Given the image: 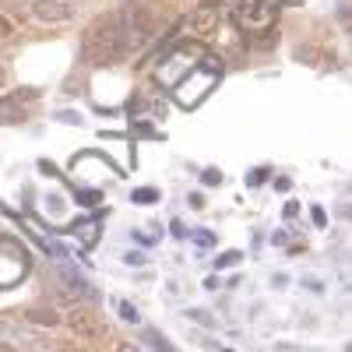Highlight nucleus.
Listing matches in <instances>:
<instances>
[{
    "mask_svg": "<svg viewBox=\"0 0 352 352\" xmlns=\"http://www.w3.org/2000/svg\"><path fill=\"white\" fill-rule=\"evenodd\" d=\"M131 50L127 36H124V25H120V14H102L96 18L92 25L85 28V39H81V56L96 67H106V64H116L124 60V53Z\"/></svg>",
    "mask_w": 352,
    "mask_h": 352,
    "instance_id": "nucleus-1",
    "label": "nucleus"
},
{
    "mask_svg": "<svg viewBox=\"0 0 352 352\" xmlns=\"http://www.w3.org/2000/svg\"><path fill=\"white\" fill-rule=\"evenodd\" d=\"M120 14V25H124V36H127V43L131 46H144V43H152V36H155V18H152V11L144 8V4H138V0H127V4L116 11Z\"/></svg>",
    "mask_w": 352,
    "mask_h": 352,
    "instance_id": "nucleus-2",
    "label": "nucleus"
},
{
    "mask_svg": "<svg viewBox=\"0 0 352 352\" xmlns=\"http://www.w3.org/2000/svg\"><path fill=\"white\" fill-rule=\"evenodd\" d=\"M275 8H278V0H240L236 21L247 32H268L275 25Z\"/></svg>",
    "mask_w": 352,
    "mask_h": 352,
    "instance_id": "nucleus-3",
    "label": "nucleus"
},
{
    "mask_svg": "<svg viewBox=\"0 0 352 352\" xmlns=\"http://www.w3.org/2000/svg\"><path fill=\"white\" fill-rule=\"evenodd\" d=\"M197 71V67H194ZM215 81H219V74H212V71H197V74H187L184 81H176V102L180 106H194V102H201L204 96L215 88Z\"/></svg>",
    "mask_w": 352,
    "mask_h": 352,
    "instance_id": "nucleus-4",
    "label": "nucleus"
},
{
    "mask_svg": "<svg viewBox=\"0 0 352 352\" xmlns=\"http://www.w3.org/2000/svg\"><path fill=\"white\" fill-rule=\"evenodd\" d=\"M32 102H36V92H32V88H21V92H14V96H4V99H0V124L11 127V124L28 120Z\"/></svg>",
    "mask_w": 352,
    "mask_h": 352,
    "instance_id": "nucleus-5",
    "label": "nucleus"
},
{
    "mask_svg": "<svg viewBox=\"0 0 352 352\" xmlns=\"http://www.w3.org/2000/svg\"><path fill=\"white\" fill-rule=\"evenodd\" d=\"M222 21V8L219 4H201L194 14H190V32L197 36H212Z\"/></svg>",
    "mask_w": 352,
    "mask_h": 352,
    "instance_id": "nucleus-6",
    "label": "nucleus"
},
{
    "mask_svg": "<svg viewBox=\"0 0 352 352\" xmlns=\"http://www.w3.org/2000/svg\"><path fill=\"white\" fill-rule=\"evenodd\" d=\"M32 14L39 21H71L74 8L67 4V0H32Z\"/></svg>",
    "mask_w": 352,
    "mask_h": 352,
    "instance_id": "nucleus-7",
    "label": "nucleus"
},
{
    "mask_svg": "<svg viewBox=\"0 0 352 352\" xmlns=\"http://www.w3.org/2000/svg\"><path fill=\"white\" fill-rule=\"evenodd\" d=\"M56 275H60V282H64V289L71 292V296H85V300H88V296H96V292H92V285H88V282L78 275V268H74V264H67V261H64L60 268H56Z\"/></svg>",
    "mask_w": 352,
    "mask_h": 352,
    "instance_id": "nucleus-8",
    "label": "nucleus"
},
{
    "mask_svg": "<svg viewBox=\"0 0 352 352\" xmlns=\"http://www.w3.org/2000/svg\"><path fill=\"white\" fill-rule=\"evenodd\" d=\"M71 328L78 335H99V317L92 310H74L71 314Z\"/></svg>",
    "mask_w": 352,
    "mask_h": 352,
    "instance_id": "nucleus-9",
    "label": "nucleus"
},
{
    "mask_svg": "<svg viewBox=\"0 0 352 352\" xmlns=\"http://www.w3.org/2000/svg\"><path fill=\"white\" fill-rule=\"evenodd\" d=\"M74 236L81 240V243H88V247H92L96 240H99V222H81V226H74Z\"/></svg>",
    "mask_w": 352,
    "mask_h": 352,
    "instance_id": "nucleus-10",
    "label": "nucleus"
},
{
    "mask_svg": "<svg viewBox=\"0 0 352 352\" xmlns=\"http://www.w3.org/2000/svg\"><path fill=\"white\" fill-rule=\"evenodd\" d=\"M240 261H243V254H240V250H229V254H222V257L215 261V268H219V272H226V268H232V264H240Z\"/></svg>",
    "mask_w": 352,
    "mask_h": 352,
    "instance_id": "nucleus-11",
    "label": "nucleus"
},
{
    "mask_svg": "<svg viewBox=\"0 0 352 352\" xmlns=\"http://www.w3.org/2000/svg\"><path fill=\"white\" fill-rule=\"evenodd\" d=\"M194 243H197V247H212V243H215V232L197 229V232H194Z\"/></svg>",
    "mask_w": 352,
    "mask_h": 352,
    "instance_id": "nucleus-12",
    "label": "nucleus"
},
{
    "mask_svg": "<svg viewBox=\"0 0 352 352\" xmlns=\"http://www.w3.org/2000/svg\"><path fill=\"white\" fill-rule=\"evenodd\" d=\"M338 21H342V28H345V32L352 36V4H345V8L338 11Z\"/></svg>",
    "mask_w": 352,
    "mask_h": 352,
    "instance_id": "nucleus-13",
    "label": "nucleus"
},
{
    "mask_svg": "<svg viewBox=\"0 0 352 352\" xmlns=\"http://www.w3.org/2000/svg\"><path fill=\"white\" fill-rule=\"evenodd\" d=\"M134 201H138V204H141V201L152 204V201H159V194H155V190H134Z\"/></svg>",
    "mask_w": 352,
    "mask_h": 352,
    "instance_id": "nucleus-14",
    "label": "nucleus"
},
{
    "mask_svg": "<svg viewBox=\"0 0 352 352\" xmlns=\"http://www.w3.org/2000/svg\"><path fill=\"white\" fill-rule=\"evenodd\" d=\"M56 120H64V124H81V116L71 113V109H64V113H56Z\"/></svg>",
    "mask_w": 352,
    "mask_h": 352,
    "instance_id": "nucleus-15",
    "label": "nucleus"
},
{
    "mask_svg": "<svg viewBox=\"0 0 352 352\" xmlns=\"http://www.w3.org/2000/svg\"><path fill=\"white\" fill-rule=\"evenodd\" d=\"M190 317H194V320H201L204 328H212V314H204V310H190Z\"/></svg>",
    "mask_w": 352,
    "mask_h": 352,
    "instance_id": "nucleus-16",
    "label": "nucleus"
},
{
    "mask_svg": "<svg viewBox=\"0 0 352 352\" xmlns=\"http://www.w3.org/2000/svg\"><path fill=\"white\" fill-rule=\"evenodd\" d=\"M78 201H81V204H85V201H88V204H96L99 194H96V190H78Z\"/></svg>",
    "mask_w": 352,
    "mask_h": 352,
    "instance_id": "nucleus-17",
    "label": "nucleus"
},
{
    "mask_svg": "<svg viewBox=\"0 0 352 352\" xmlns=\"http://www.w3.org/2000/svg\"><path fill=\"white\" fill-rule=\"evenodd\" d=\"M120 314L131 320V324H138V314H134V307H127V303H120Z\"/></svg>",
    "mask_w": 352,
    "mask_h": 352,
    "instance_id": "nucleus-18",
    "label": "nucleus"
},
{
    "mask_svg": "<svg viewBox=\"0 0 352 352\" xmlns=\"http://www.w3.org/2000/svg\"><path fill=\"white\" fill-rule=\"evenodd\" d=\"M8 32H11V25H8V21H4V18H0V39H4V36H8Z\"/></svg>",
    "mask_w": 352,
    "mask_h": 352,
    "instance_id": "nucleus-19",
    "label": "nucleus"
},
{
    "mask_svg": "<svg viewBox=\"0 0 352 352\" xmlns=\"http://www.w3.org/2000/svg\"><path fill=\"white\" fill-rule=\"evenodd\" d=\"M4 81H8V71H4V67H0V85H4Z\"/></svg>",
    "mask_w": 352,
    "mask_h": 352,
    "instance_id": "nucleus-20",
    "label": "nucleus"
},
{
    "mask_svg": "<svg viewBox=\"0 0 352 352\" xmlns=\"http://www.w3.org/2000/svg\"><path fill=\"white\" fill-rule=\"evenodd\" d=\"M349 352H352V345H349Z\"/></svg>",
    "mask_w": 352,
    "mask_h": 352,
    "instance_id": "nucleus-21",
    "label": "nucleus"
}]
</instances>
